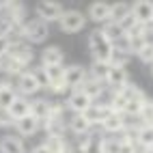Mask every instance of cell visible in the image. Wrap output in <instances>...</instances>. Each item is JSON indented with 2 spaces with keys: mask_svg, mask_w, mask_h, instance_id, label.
<instances>
[{
  "mask_svg": "<svg viewBox=\"0 0 153 153\" xmlns=\"http://www.w3.org/2000/svg\"><path fill=\"white\" fill-rule=\"evenodd\" d=\"M88 50H91L93 60H99V63H110L112 52H114V48H112V43L106 39V35H104L101 28L91 30V35H88Z\"/></svg>",
  "mask_w": 153,
  "mask_h": 153,
  "instance_id": "6da1fadb",
  "label": "cell"
},
{
  "mask_svg": "<svg viewBox=\"0 0 153 153\" xmlns=\"http://www.w3.org/2000/svg\"><path fill=\"white\" fill-rule=\"evenodd\" d=\"M86 26V15L78 9H65L63 17L58 19V28L63 30L65 35H76Z\"/></svg>",
  "mask_w": 153,
  "mask_h": 153,
  "instance_id": "7a4b0ae2",
  "label": "cell"
},
{
  "mask_svg": "<svg viewBox=\"0 0 153 153\" xmlns=\"http://www.w3.org/2000/svg\"><path fill=\"white\" fill-rule=\"evenodd\" d=\"M50 37V24L41 22L39 17L35 19H28L24 24V41L35 45V43H43L45 39Z\"/></svg>",
  "mask_w": 153,
  "mask_h": 153,
  "instance_id": "3957f363",
  "label": "cell"
},
{
  "mask_svg": "<svg viewBox=\"0 0 153 153\" xmlns=\"http://www.w3.org/2000/svg\"><path fill=\"white\" fill-rule=\"evenodd\" d=\"M35 13H37V17L41 19V22H45V24H52V22H58V19L63 17L65 9H63V4H58V2L41 0V2H37V7H35Z\"/></svg>",
  "mask_w": 153,
  "mask_h": 153,
  "instance_id": "277c9868",
  "label": "cell"
},
{
  "mask_svg": "<svg viewBox=\"0 0 153 153\" xmlns=\"http://www.w3.org/2000/svg\"><path fill=\"white\" fill-rule=\"evenodd\" d=\"M93 104H95V101L91 99L88 95H84L80 88H78V91H71L69 97H67V101H65V106L74 112V114H84V112L93 106Z\"/></svg>",
  "mask_w": 153,
  "mask_h": 153,
  "instance_id": "5b68a950",
  "label": "cell"
},
{
  "mask_svg": "<svg viewBox=\"0 0 153 153\" xmlns=\"http://www.w3.org/2000/svg\"><path fill=\"white\" fill-rule=\"evenodd\" d=\"M15 91H17V95H22V97H30V95H37L39 91H41V86H39V82L35 80L33 71L28 69L15 80Z\"/></svg>",
  "mask_w": 153,
  "mask_h": 153,
  "instance_id": "8992f818",
  "label": "cell"
},
{
  "mask_svg": "<svg viewBox=\"0 0 153 153\" xmlns=\"http://www.w3.org/2000/svg\"><path fill=\"white\" fill-rule=\"evenodd\" d=\"M99 129L104 131V134H112V136H117L121 134V131L125 129V114H119V112H108V114L104 117V121H101V125Z\"/></svg>",
  "mask_w": 153,
  "mask_h": 153,
  "instance_id": "52a82bcc",
  "label": "cell"
},
{
  "mask_svg": "<svg viewBox=\"0 0 153 153\" xmlns=\"http://www.w3.org/2000/svg\"><path fill=\"white\" fill-rule=\"evenodd\" d=\"M7 56H11V58L19 60V63H24V65L28 67V65L35 60V50H33V45L26 43V41H13Z\"/></svg>",
  "mask_w": 153,
  "mask_h": 153,
  "instance_id": "ba28073f",
  "label": "cell"
},
{
  "mask_svg": "<svg viewBox=\"0 0 153 153\" xmlns=\"http://www.w3.org/2000/svg\"><path fill=\"white\" fill-rule=\"evenodd\" d=\"M86 78H88V69H84L82 65H69V67H65V84L69 86V91L80 88Z\"/></svg>",
  "mask_w": 153,
  "mask_h": 153,
  "instance_id": "9c48e42d",
  "label": "cell"
},
{
  "mask_svg": "<svg viewBox=\"0 0 153 153\" xmlns=\"http://www.w3.org/2000/svg\"><path fill=\"white\" fill-rule=\"evenodd\" d=\"M127 84H129L127 71L121 69V67H110V74H108V78H106V86H108L110 91H114V93H121Z\"/></svg>",
  "mask_w": 153,
  "mask_h": 153,
  "instance_id": "30bf717a",
  "label": "cell"
},
{
  "mask_svg": "<svg viewBox=\"0 0 153 153\" xmlns=\"http://www.w3.org/2000/svg\"><path fill=\"white\" fill-rule=\"evenodd\" d=\"M30 114H33L39 123H41V127H43V123L52 117V101H48L45 97L33 99V101H30Z\"/></svg>",
  "mask_w": 153,
  "mask_h": 153,
  "instance_id": "8fae6325",
  "label": "cell"
},
{
  "mask_svg": "<svg viewBox=\"0 0 153 153\" xmlns=\"http://www.w3.org/2000/svg\"><path fill=\"white\" fill-rule=\"evenodd\" d=\"M39 129H41V123H39L33 114H28V117H24V119L15 121V131H17L22 138H33V136H37Z\"/></svg>",
  "mask_w": 153,
  "mask_h": 153,
  "instance_id": "7c38bea8",
  "label": "cell"
},
{
  "mask_svg": "<svg viewBox=\"0 0 153 153\" xmlns=\"http://www.w3.org/2000/svg\"><path fill=\"white\" fill-rule=\"evenodd\" d=\"M67 129L78 138V136H86V134H91V131H93V125L86 121L84 114H71L69 121H67Z\"/></svg>",
  "mask_w": 153,
  "mask_h": 153,
  "instance_id": "4fadbf2b",
  "label": "cell"
},
{
  "mask_svg": "<svg viewBox=\"0 0 153 153\" xmlns=\"http://www.w3.org/2000/svg\"><path fill=\"white\" fill-rule=\"evenodd\" d=\"M131 11H134L136 15V22L147 26L153 22V2H149V0H138V2L131 4Z\"/></svg>",
  "mask_w": 153,
  "mask_h": 153,
  "instance_id": "5bb4252c",
  "label": "cell"
},
{
  "mask_svg": "<svg viewBox=\"0 0 153 153\" xmlns=\"http://www.w3.org/2000/svg\"><path fill=\"white\" fill-rule=\"evenodd\" d=\"M65 52L60 50V45H48L41 52V65L43 67H54V65H63Z\"/></svg>",
  "mask_w": 153,
  "mask_h": 153,
  "instance_id": "9a60e30c",
  "label": "cell"
},
{
  "mask_svg": "<svg viewBox=\"0 0 153 153\" xmlns=\"http://www.w3.org/2000/svg\"><path fill=\"white\" fill-rule=\"evenodd\" d=\"M43 129H45V136H65L67 131V121L63 114H52L45 123H43Z\"/></svg>",
  "mask_w": 153,
  "mask_h": 153,
  "instance_id": "2e32d148",
  "label": "cell"
},
{
  "mask_svg": "<svg viewBox=\"0 0 153 153\" xmlns=\"http://www.w3.org/2000/svg\"><path fill=\"white\" fill-rule=\"evenodd\" d=\"M88 17L95 24H108L110 22V4L108 2H93L88 7Z\"/></svg>",
  "mask_w": 153,
  "mask_h": 153,
  "instance_id": "e0dca14e",
  "label": "cell"
},
{
  "mask_svg": "<svg viewBox=\"0 0 153 153\" xmlns=\"http://www.w3.org/2000/svg\"><path fill=\"white\" fill-rule=\"evenodd\" d=\"M0 153H26L22 136H13V134L4 136L0 140Z\"/></svg>",
  "mask_w": 153,
  "mask_h": 153,
  "instance_id": "ac0fdd59",
  "label": "cell"
},
{
  "mask_svg": "<svg viewBox=\"0 0 153 153\" xmlns=\"http://www.w3.org/2000/svg\"><path fill=\"white\" fill-rule=\"evenodd\" d=\"M76 91H78V88H76ZM80 91H82L84 95H88L91 99L95 101V99H97V97L106 91V82H101V80H95V78H91V76H88V78L84 80V82H82Z\"/></svg>",
  "mask_w": 153,
  "mask_h": 153,
  "instance_id": "d6986e66",
  "label": "cell"
},
{
  "mask_svg": "<svg viewBox=\"0 0 153 153\" xmlns=\"http://www.w3.org/2000/svg\"><path fill=\"white\" fill-rule=\"evenodd\" d=\"M7 112H9V117H11L13 121H19V119H24V117L30 114V101H28L26 97L19 95V97L15 99V104L9 108Z\"/></svg>",
  "mask_w": 153,
  "mask_h": 153,
  "instance_id": "ffe728a7",
  "label": "cell"
},
{
  "mask_svg": "<svg viewBox=\"0 0 153 153\" xmlns=\"http://www.w3.org/2000/svg\"><path fill=\"white\" fill-rule=\"evenodd\" d=\"M17 97L19 95H17V91L13 88V84L11 86H2V88H0V112H7L9 108L15 104Z\"/></svg>",
  "mask_w": 153,
  "mask_h": 153,
  "instance_id": "44dd1931",
  "label": "cell"
},
{
  "mask_svg": "<svg viewBox=\"0 0 153 153\" xmlns=\"http://www.w3.org/2000/svg\"><path fill=\"white\" fill-rule=\"evenodd\" d=\"M129 13H131V4H127V2H114V4H110V22L121 24Z\"/></svg>",
  "mask_w": 153,
  "mask_h": 153,
  "instance_id": "7402d4cb",
  "label": "cell"
},
{
  "mask_svg": "<svg viewBox=\"0 0 153 153\" xmlns=\"http://www.w3.org/2000/svg\"><path fill=\"white\" fill-rule=\"evenodd\" d=\"M136 145L140 149H153V125H145L136 134Z\"/></svg>",
  "mask_w": 153,
  "mask_h": 153,
  "instance_id": "603a6c76",
  "label": "cell"
},
{
  "mask_svg": "<svg viewBox=\"0 0 153 153\" xmlns=\"http://www.w3.org/2000/svg\"><path fill=\"white\" fill-rule=\"evenodd\" d=\"M110 63H99V60H93L88 67V76L91 78H95V80H101V82H106V78L110 74Z\"/></svg>",
  "mask_w": 153,
  "mask_h": 153,
  "instance_id": "cb8c5ba5",
  "label": "cell"
},
{
  "mask_svg": "<svg viewBox=\"0 0 153 153\" xmlns=\"http://www.w3.org/2000/svg\"><path fill=\"white\" fill-rule=\"evenodd\" d=\"M45 145L50 147L52 153H67L69 140H67V136H45Z\"/></svg>",
  "mask_w": 153,
  "mask_h": 153,
  "instance_id": "d4e9b609",
  "label": "cell"
},
{
  "mask_svg": "<svg viewBox=\"0 0 153 153\" xmlns=\"http://www.w3.org/2000/svg\"><path fill=\"white\" fill-rule=\"evenodd\" d=\"M108 112H110V110H106V108H101V106L93 104V106H91V108L84 112V117H86L88 123L95 127V125H101V121H104V117L108 114Z\"/></svg>",
  "mask_w": 153,
  "mask_h": 153,
  "instance_id": "484cf974",
  "label": "cell"
},
{
  "mask_svg": "<svg viewBox=\"0 0 153 153\" xmlns=\"http://www.w3.org/2000/svg\"><path fill=\"white\" fill-rule=\"evenodd\" d=\"M101 30H104V35H106V39H108L110 43L119 41V39L125 35V30L121 28L117 22H108V24H104V26H101Z\"/></svg>",
  "mask_w": 153,
  "mask_h": 153,
  "instance_id": "4316f807",
  "label": "cell"
},
{
  "mask_svg": "<svg viewBox=\"0 0 153 153\" xmlns=\"http://www.w3.org/2000/svg\"><path fill=\"white\" fill-rule=\"evenodd\" d=\"M82 149H84V153H104V136L101 134H91Z\"/></svg>",
  "mask_w": 153,
  "mask_h": 153,
  "instance_id": "83f0119b",
  "label": "cell"
},
{
  "mask_svg": "<svg viewBox=\"0 0 153 153\" xmlns=\"http://www.w3.org/2000/svg\"><path fill=\"white\" fill-rule=\"evenodd\" d=\"M30 71H33V76H35V80L39 82V86H41V88H45V91H50V76H48L45 67H43L41 63H39V65H35Z\"/></svg>",
  "mask_w": 153,
  "mask_h": 153,
  "instance_id": "f1b7e54d",
  "label": "cell"
},
{
  "mask_svg": "<svg viewBox=\"0 0 153 153\" xmlns=\"http://www.w3.org/2000/svg\"><path fill=\"white\" fill-rule=\"evenodd\" d=\"M129 58H131L129 52H121V50H114V52H112V58H110V65H112V67H121V69H125V65L129 63Z\"/></svg>",
  "mask_w": 153,
  "mask_h": 153,
  "instance_id": "f546056e",
  "label": "cell"
},
{
  "mask_svg": "<svg viewBox=\"0 0 153 153\" xmlns=\"http://www.w3.org/2000/svg\"><path fill=\"white\" fill-rule=\"evenodd\" d=\"M110 110L112 112H119V114H125V110H127V97L123 93H114V99H112V104H110Z\"/></svg>",
  "mask_w": 153,
  "mask_h": 153,
  "instance_id": "4dcf8cb0",
  "label": "cell"
},
{
  "mask_svg": "<svg viewBox=\"0 0 153 153\" xmlns=\"http://www.w3.org/2000/svg\"><path fill=\"white\" fill-rule=\"evenodd\" d=\"M140 119H142V123H145V125H153V99L151 97H147L145 106H142Z\"/></svg>",
  "mask_w": 153,
  "mask_h": 153,
  "instance_id": "1f68e13d",
  "label": "cell"
},
{
  "mask_svg": "<svg viewBox=\"0 0 153 153\" xmlns=\"http://www.w3.org/2000/svg\"><path fill=\"white\" fill-rule=\"evenodd\" d=\"M48 76H50V84L65 80V65H54V67H45Z\"/></svg>",
  "mask_w": 153,
  "mask_h": 153,
  "instance_id": "d6a6232c",
  "label": "cell"
},
{
  "mask_svg": "<svg viewBox=\"0 0 153 153\" xmlns=\"http://www.w3.org/2000/svg\"><path fill=\"white\" fill-rule=\"evenodd\" d=\"M136 58L140 60V63H145V65H153V41H149L145 48H142L136 54Z\"/></svg>",
  "mask_w": 153,
  "mask_h": 153,
  "instance_id": "836d02e7",
  "label": "cell"
},
{
  "mask_svg": "<svg viewBox=\"0 0 153 153\" xmlns=\"http://www.w3.org/2000/svg\"><path fill=\"white\" fill-rule=\"evenodd\" d=\"M138 145H136V140H123V142H119V153H138Z\"/></svg>",
  "mask_w": 153,
  "mask_h": 153,
  "instance_id": "e575fe53",
  "label": "cell"
},
{
  "mask_svg": "<svg viewBox=\"0 0 153 153\" xmlns=\"http://www.w3.org/2000/svg\"><path fill=\"white\" fill-rule=\"evenodd\" d=\"M104 153H119V140L114 136L110 138L104 136Z\"/></svg>",
  "mask_w": 153,
  "mask_h": 153,
  "instance_id": "d590c367",
  "label": "cell"
},
{
  "mask_svg": "<svg viewBox=\"0 0 153 153\" xmlns=\"http://www.w3.org/2000/svg\"><path fill=\"white\" fill-rule=\"evenodd\" d=\"M69 91V86L65 84V80H60V82H52L50 84V93L52 95H65Z\"/></svg>",
  "mask_w": 153,
  "mask_h": 153,
  "instance_id": "8d00e7d4",
  "label": "cell"
},
{
  "mask_svg": "<svg viewBox=\"0 0 153 153\" xmlns=\"http://www.w3.org/2000/svg\"><path fill=\"white\" fill-rule=\"evenodd\" d=\"M15 127V121L9 117V112H0V129H11Z\"/></svg>",
  "mask_w": 153,
  "mask_h": 153,
  "instance_id": "74e56055",
  "label": "cell"
},
{
  "mask_svg": "<svg viewBox=\"0 0 153 153\" xmlns=\"http://www.w3.org/2000/svg\"><path fill=\"white\" fill-rule=\"evenodd\" d=\"M136 24H138V22H136V15H134V11H131V13H129V15L123 19V22L119 24V26H121V28H123L125 33H127V30H131V28H134Z\"/></svg>",
  "mask_w": 153,
  "mask_h": 153,
  "instance_id": "f35d334b",
  "label": "cell"
},
{
  "mask_svg": "<svg viewBox=\"0 0 153 153\" xmlns=\"http://www.w3.org/2000/svg\"><path fill=\"white\" fill-rule=\"evenodd\" d=\"M11 39L9 37H0V58H4L7 54H9V50H11Z\"/></svg>",
  "mask_w": 153,
  "mask_h": 153,
  "instance_id": "ab89813d",
  "label": "cell"
},
{
  "mask_svg": "<svg viewBox=\"0 0 153 153\" xmlns=\"http://www.w3.org/2000/svg\"><path fill=\"white\" fill-rule=\"evenodd\" d=\"M30 153H52V151H50V147L45 145V142H41V145L33 147V151H30Z\"/></svg>",
  "mask_w": 153,
  "mask_h": 153,
  "instance_id": "60d3db41",
  "label": "cell"
},
{
  "mask_svg": "<svg viewBox=\"0 0 153 153\" xmlns=\"http://www.w3.org/2000/svg\"><path fill=\"white\" fill-rule=\"evenodd\" d=\"M67 153H84V149L78 145V142H69V149H67Z\"/></svg>",
  "mask_w": 153,
  "mask_h": 153,
  "instance_id": "b9f144b4",
  "label": "cell"
},
{
  "mask_svg": "<svg viewBox=\"0 0 153 153\" xmlns=\"http://www.w3.org/2000/svg\"><path fill=\"white\" fill-rule=\"evenodd\" d=\"M140 153H153V149H142Z\"/></svg>",
  "mask_w": 153,
  "mask_h": 153,
  "instance_id": "7bdbcfd3",
  "label": "cell"
},
{
  "mask_svg": "<svg viewBox=\"0 0 153 153\" xmlns=\"http://www.w3.org/2000/svg\"><path fill=\"white\" fill-rule=\"evenodd\" d=\"M151 76H153V65H151Z\"/></svg>",
  "mask_w": 153,
  "mask_h": 153,
  "instance_id": "ee69618b",
  "label": "cell"
}]
</instances>
